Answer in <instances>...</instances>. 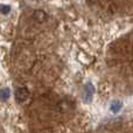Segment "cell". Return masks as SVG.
Masks as SVG:
<instances>
[{
	"instance_id": "obj_4",
	"label": "cell",
	"mask_w": 133,
	"mask_h": 133,
	"mask_svg": "<svg viewBox=\"0 0 133 133\" xmlns=\"http://www.w3.org/2000/svg\"><path fill=\"white\" fill-rule=\"evenodd\" d=\"M120 106H122V103H118V102H115V103L112 104V111L113 112H116V111H119L120 110Z\"/></svg>"
},
{
	"instance_id": "obj_6",
	"label": "cell",
	"mask_w": 133,
	"mask_h": 133,
	"mask_svg": "<svg viewBox=\"0 0 133 133\" xmlns=\"http://www.w3.org/2000/svg\"><path fill=\"white\" fill-rule=\"evenodd\" d=\"M97 1H98V0H88V2H89V4H96Z\"/></svg>"
},
{
	"instance_id": "obj_3",
	"label": "cell",
	"mask_w": 133,
	"mask_h": 133,
	"mask_svg": "<svg viewBox=\"0 0 133 133\" xmlns=\"http://www.w3.org/2000/svg\"><path fill=\"white\" fill-rule=\"evenodd\" d=\"M9 97V90L8 89H2L0 91V98L1 99H7Z\"/></svg>"
},
{
	"instance_id": "obj_1",
	"label": "cell",
	"mask_w": 133,
	"mask_h": 133,
	"mask_svg": "<svg viewBox=\"0 0 133 133\" xmlns=\"http://www.w3.org/2000/svg\"><path fill=\"white\" fill-rule=\"evenodd\" d=\"M29 98V90L27 88H19L15 91V99L19 103H25Z\"/></svg>"
},
{
	"instance_id": "obj_5",
	"label": "cell",
	"mask_w": 133,
	"mask_h": 133,
	"mask_svg": "<svg viewBox=\"0 0 133 133\" xmlns=\"http://www.w3.org/2000/svg\"><path fill=\"white\" fill-rule=\"evenodd\" d=\"M11 11V8H9V6H6V5H0V12L4 14L8 13V12Z\"/></svg>"
},
{
	"instance_id": "obj_2",
	"label": "cell",
	"mask_w": 133,
	"mask_h": 133,
	"mask_svg": "<svg viewBox=\"0 0 133 133\" xmlns=\"http://www.w3.org/2000/svg\"><path fill=\"white\" fill-rule=\"evenodd\" d=\"M33 18H34V20L39 23H43L48 20V15H47V13L44 11H42V9H37V11H35L34 14H33Z\"/></svg>"
}]
</instances>
